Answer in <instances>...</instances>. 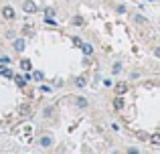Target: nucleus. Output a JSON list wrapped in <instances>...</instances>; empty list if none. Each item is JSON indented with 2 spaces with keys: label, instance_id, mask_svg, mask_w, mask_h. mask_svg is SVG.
I'll use <instances>...</instances> for the list:
<instances>
[{
  "label": "nucleus",
  "instance_id": "nucleus-1",
  "mask_svg": "<svg viewBox=\"0 0 160 154\" xmlns=\"http://www.w3.org/2000/svg\"><path fill=\"white\" fill-rule=\"evenodd\" d=\"M2 16H4V18H6V20H14V8H12V6H4L2 8Z\"/></svg>",
  "mask_w": 160,
  "mask_h": 154
},
{
  "label": "nucleus",
  "instance_id": "nucleus-2",
  "mask_svg": "<svg viewBox=\"0 0 160 154\" xmlns=\"http://www.w3.org/2000/svg\"><path fill=\"white\" fill-rule=\"evenodd\" d=\"M22 10H24V12H28V14H35V12H37V4H35V2H31V0H27V2L22 4Z\"/></svg>",
  "mask_w": 160,
  "mask_h": 154
},
{
  "label": "nucleus",
  "instance_id": "nucleus-3",
  "mask_svg": "<svg viewBox=\"0 0 160 154\" xmlns=\"http://www.w3.org/2000/svg\"><path fill=\"white\" fill-rule=\"evenodd\" d=\"M39 144H41V146H43V148H49V146H51V144H53V138H51V136H41Z\"/></svg>",
  "mask_w": 160,
  "mask_h": 154
},
{
  "label": "nucleus",
  "instance_id": "nucleus-4",
  "mask_svg": "<svg viewBox=\"0 0 160 154\" xmlns=\"http://www.w3.org/2000/svg\"><path fill=\"white\" fill-rule=\"evenodd\" d=\"M24 45H27V43H24V39H16V41H14V49H16L18 53L24 51Z\"/></svg>",
  "mask_w": 160,
  "mask_h": 154
},
{
  "label": "nucleus",
  "instance_id": "nucleus-5",
  "mask_svg": "<svg viewBox=\"0 0 160 154\" xmlns=\"http://www.w3.org/2000/svg\"><path fill=\"white\" fill-rule=\"evenodd\" d=\"M31 67H32V63L28 59H22V61H20V69H22V71H31Z\"/></svg>",
  "mask_w": 160,
  "mask_h": 154
},
{
  "label": "nucleus",
  "instance_id": "nucleus-6",
  "mask_svg": "<svg viewBox=\"0 0 160 154\" xmlns=\"http://www.w3.org/2000/svg\"><path fill=\"white\" fill-rule=\"evenodd\" d=\"M126 91H128V85H126V83H118V85H116V93L118 95L126 93Z\"/></svg>",
  "mask_w": 160,
  "mask_h": 154
},
{
  "label": "nucleus",
  "instance_id": "nucleus-7",
  "mask_svg": "<svg viewBox=\"0 0 160 154\" xmlns=\"http://www.w3.org/2000/svg\"><path fill=\"white\" fill-rule=\"evenodd\" d=\"M81 51L85 53V55H91V53H93V47H91L89 43H81Z\"/></svg>",
  "mask_w": 160,
  "mask_h": 154
},
{
  "label": "nucleus",
  "instance_id": "nucleus-8",
  "mask_svg": "<svg viewBox=\"0 0 160 154\" xmlns=\"http://www.w3.org/2000/svg\"><path fill=\"white\" fill-rule=\"evenodd\" d=\"M113 107H116V110H122V107H124V99H122V95H118V97L113 99Z\"/></svg>",
  "mask_w": 160,
  "mask_h": 154
},
{
  "label": "nucleus",
  "instance_id": "nucleus-9",
  "mask_svg": "<svg viewBox=\"0 0 160 154\" xmlns=\"http://www.w3.org/2000/svg\"><path fill=\"white\" fill-rule=\"evenodd\" d=\"M0 75H4V77H12V71H10V69H6L4 65H0Z\"/></svg>",
  "mask_w": 160,
  "mask_h": 154
},
{
  "label": "nucleus",
  "instance_id": "nucleus-10",
  "mask_svg": "<svg viewBox=\"0 0 160 154\" xmlns=\"http://www.w3.org/2000/svg\"><path fill=\"white\" fill-rule=\"evenodd\" d=\"M75 85H77V87H83V85H85V77H77V79H75Z\"/></svg>",
  "mask_w": 160,
  "mask_h": 154
},
{
  "label": "nucleus",
  "instance_id": "nucleus-11",
  "mask_svg": "<svg viewBox=\"0 0 160 154\" xmlns=\"http://www.w3.org/2000/svg\"><path fill=\"white\" fill-rule=\"evenodd\" d=\"M32 79H35V81H43V73H41V71H35V73H32Z\"/></svg>",
  "mask_w": 160,
  "mask_h": 154
},
{
  "label": "nucleus",
  "instance_id": "nucleus-12",
  "mask_svg": "<svg viewBox=\"0 0 160 154\" xmlns=\"http://www.w3.org/2000/svg\"><path fill=\"white\" fill-rule=\"evenodd\" d=\"M14 79H16V83H18V85H20V87H24V83H27V79H24V77H20V75H16Z\"/></svg>",
  "mask_w": 160,
  "mask_h": 154
},
{
  "label": "nucleus",
  "instance_id": "nucleus-13",
  "mask_svg": "<svg viewBox=\"0 0 160 154\" xmlns=\"http://www.w3.org/2000/svg\"><path fill=\"white\" fill-rule=\"evenodd\" d=\"M20 114H22V116L31 114V107H28V106H20Z\"/></svg>",
  "mask_w": 160,
  "mask_h": 154
},
{
  "label": "nucleus",
  "instance_id": "nucleus-14",
  "mask_svg": "<svg viewBox=\"0 0 160 154\" xmlns=\"http://www.w3.org/2000/svg\"><path fill=\"white\" fill-rule=\"evenodd\" d=\"M77 106H79V107H85V106H87L85 97H77Z\"/></svg>",
  "mask_w": 160,
  "mask_h": 154
},
{
  "label": "nucleus",
  "instance_id": "nucleus-15",
  "mask_svg": "<svg viewBox=\"0 0 160 154\" xmlns=\"http://www.w3.org/2000/svg\"><path fill=\"white\" fill-rule=\"evenodd\" d=\"M150 142H152V144H156V146H158V144H160V134L152 136V138H150Z\"/></svg>",
  "mask_w": 160,
  "mask_h": 154
},
{
  "label": "nucleus",
  "instance_id": "nucleus-16",
  "mask_svg": "<svg viewBox=\"0 0 160 154\" xmlns=\"http://www.w3.org/2000/svg\"><path fill=\"white\" fill-rule=\"evenodd\" d=\"M10 63V59H8V57H0V65H8Z\"/></svg>",
  "mask_w": 160,
  "mask_h": 154
},
{
  "label": "nucleus",
  "instance_id": "nucleus-17",
  "mask_svg": "<svg viewBox=\"0 0 160 154\" xmlns=\"http://www.w3.org/2000/svg\"><path fill=\"white\" fill-rule=\"evenodd\" d=\"M81 22H83L81 16H73V24H81Z\"/></svg>",
  "mask_w": 160,
  "mask_h": 154
},
{
  "label": "nucleus",
  "instance_id": "nucleus-18",
  "mask_svg": "<svg viewBox=\"0 0 160 154\" xmlns=\"http://www.w3.org/2000/svg\"><path fill=\"white\" fill-rule=\"evenodd\" d=\"M120 71H122V65L116 63V65H113V73H120Z\"/></svg>",
  "mask_w": 160,
  "mask_h": 154
},
{
  "label": "nucleus",
  "instance_id": "nucleus-19",
  "mask_svg": "<svg viewBox=\"0 0 160 154\" xmlns=\"http://www.w3.org/2000/svg\"><path fill=\"white\" fill-rule=\"evenodd\" d=\"M73 43H75V45H77V47H81V43H83V41H81V39H79V37H75V39H73Z\"/></svg>",
  "mask_w": 160,
  "mask_h": 154
},
{
  "label": "nucleus",
  "instance_id": "nucleus-20",
  "mask_svg": "<svg viewBox=\"0 0 160 154\" xmlns=\"http://www.w3.org/2000/svg\"><path fill=\"white\" fill-rule=\"evenodd\" d=\"M43 114H45V116H51V114H53V107H47V110H45Z\"/></svg>",
  "mask_w": 160,
  "mask_h": 154
},
{
  "label": "nucleus",
  "instance_id": "nucleus-21",
  "mask_svg": "<svg viewBox=\"0 0 160 154\" xmlns=\"http://www.w3.org/2000/svg\"><path fill=\"white\" fill-rule=\"evenodd\" d=\"M156 57H160V47H158V49H156Z\"/></svg>",
  "mask_w": 160,
  "mask_h": 154
}]
</instances>
